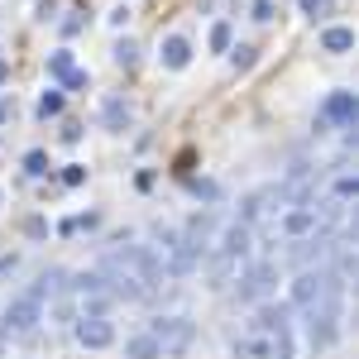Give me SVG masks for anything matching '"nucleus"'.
Here are the masks:
<instances>
[{
    "label": "nucleus",
    "instance_id": "f8f14e48",
    "mask_svg": "<svg viewBox=\"0 0 359 359\" xmlns=\"http://www.w3.org/2000/svg\"><path fill=\"white\" fill-rule=\"evenodd\" d=\"M326 240H331V235H306V240H297V245H292V264H297V269L321 264V259H326Z\"/></svg>",
    "mask_w": 359,
    "mask_h": 359
},
{
    "label": "nucleus",
    "instance_id": "9b49d317",
    "mask_svg": "<svg viewBox=\"0 0 359 359\" xmlns=\"http://www.w3.org/2000/svg\"><path fill=\"white\" fill-rule=\"evenodd\" d=\"M158 57H163V67H168V72H182V67L192 62V43H187L182 34H172V39H163Z\"/></svg>",
    "mask_w": 359,
    "mask_h": 359
},
{
    "label": "nucleus",
    "instance_id": "412c9836",
    "mask_svg": "<svg viewBox=\"0 0 359 359\" xmlns=\"http://www.w3.org/2000/svg\"><path fill=\"white\" fill-rule=\"evenodd\" d=\"M230 43H235L230 25H216V29H211V48H216V53H230Z\"/></svg>",
    "mask_w": 359,
    "mask_h": 359
},
{
    "label": "nucleus",
    "instance_id": "473e14b6",
    "mask_svg": "<svg viewBox=\"0 0 359 359\" xmlns=\"http://www.w3.org/2000/svg\"><path fill=\"white\" fill-rule=\"evenodd\" d=\"M10 82V62H5V57H0V86Z\"/></svg>",
    "mask_w": 359,
    "mask_h": 359
},
{
    "label": "nucleus",
    "instance_id": "6e6552de",
    "mask_svg": "<svg viewBox=\"0 0 359 359\" xmlns=\"http://www.w3.org/2000/svg\"><path fill=\"white\" fill-rule=\"evenodd\" d=\"M278 230L287 235V240H306V235H326L321 230V216H316V206H292L283 221H278Z\"/></svg>",
    "mask_w": 359,
    "mask_h": 359
},
{
    "label": "nucleus",
    "instance_id": "423d86ee",
    "mask_svg": "<svg viewBox=\"0 0 359 359\" xmlns=\"http://www.w3.org/2000/svg\"><path fill=\"white\" fill-rule=\"evenodd\" d=\"M39 321H43V302H34V297L25 292V297H15V302L5 306V321H0V326H5L10 335H29Z\"/></svg>",
    "mask_w": 359,
    "mask_h": 359
},
{
    "label": "nucleus",
    "instance_id": "aec40b11",
    "mask_svg": "<svg viewBox=\"0 0 359 359\" xmlns=\"http://www.w3.org/2000/svg\"><path fill=\"white\" fill-rule=\"evenodd\" d=\"M115 62H120V67H135L139 62V43L135 39H120V43H115Z\"/></svg>",
    "mask_w": 359,
    "mask_h": 359
},
{
    "label": "nucleus",
    "instance_id": "cd10ccee",
    "mask_svg": "<svg viewBox=\"0 0 359 359\" xmlns=\"http://www.w3.org/2000/svg\"><path fill=\"white\" fill-rule=\"evenodd\" d=\"M254 20H259V25L273 20V0H254Z\"/></svg>",
    "mask_w": 359,
    "mask_h": 359
},
{
    "label": "nucleus",
    "instance_id": "bb28decb",
    "mask_svg": "<svg viewBox=\"0 0 359 359\" xmlns=\"http://www.w3.org/2000/svg\"><path fill=\"white\" fill-rule=\"evenodd\" d=\"M345 196H355V177H350V172L335 177V201H345Z\"/></svg>",
    "mask_w": 359,
    "mask_h": 359
},
{
    "label": "nucleus",
    "instance_id": "0eeeda50",
    "mask_svg": "<svg viewBox=\"0 0 359 359\" xmlns=\"http://www.w3.org/2000/svg\"><path fill=\"white\" fill-rule=\"evenodd\" d=\"M306 321H311V340H316V345H331L335 335H340V297L316 302L306 311Z\"/></svg>",
    "mask_w": 359,
    "mask_h": 359
},
{
    "label": "nucleus",
    "instance_id": "2eb2a0df",
    "mask_svg": "<svg viewBox=\"0 0 359 359\" xmlns=\"http://www.w3.org/2000/svg\"><path fill=\"white\" fill-rule=\"evenodd\" d=\"M125 359H163V350L154 345V335L144 331V335H130L125 340Z\"/></svg>",
    "mask_w": 359,
    "mask_h": 359
},
{
    "label": "nucleus",
    "instance_id": "f257e3e1",
    "mask_svg": "<svg viewBox=\"0 0 359 359\" xmlns=\"http://www.w3.org/2000/svg\"><path fill=\"white\" fill-rule=\"evenodd\" d=\"M235 359H292V331L287 326H249L235 340Z\"/></svg>",
    "mask_w": 359,
    "mask_h": 359
},
{
    "label": "nucleus",
    "instance_id": "7ed1b4c3",
    "mask_svg": "<svg viewBox=\"0 0 359 359\" xmlns=\"http://www.w3.org/2000/svg\"><path fill=\"white\" fill-rule=\"evenodd\" d=\"M154 240H158V259H163V269H168V278H187L192 269H201V254H196L187 240H182V230H172V225H158L154 230Z\"/></svg>",
    "mask_w": 359,
    "mask_h": 359
},
{
    "label": "nucleus",
    "instance_id": "6ab92c4d",
    "mask_svg": "<svg viewBox=\"0 0 359 359\" xmlns=\"http://www.w3.org/2000/svg\"><path fill=\"white\" fill-rule=\"evenodd\" d=\"M249 326H287V311H283V306H259Z\"/></svg>",
    "mask_w": 359,
    "mask_h": 359
},
{
    "label": "nucleus",
    "instance_id": "a878e982",
    "mask_svg": "<svg viewBox=\"0 0 359 359\" xmlns=\"http://www.w3.org/2000/svg\"><path fill=\"white\" fill-rule=\"evenodd\" d=\"M297 5H302V15H311V20H321L331 10V0H297Z\"/></svg>",
    "mask_w": 359,
    "mask_h": 359
},
{
    "label": "nucleus",
    "instance_id": "c85d7f7f",
    "mask_svg": "<svg viewBox=\"0 0 359 359\" xmlns=\"http://www.w3.org/2000/svg\"><path fill=\"white\" fill-rule=\"evenodd\" d=\"M62 182H67V187H77V182H86V168H77V163H72L67 172H62Z\"/></svg>",
    "mask_w": 359,
    "mask_h": 359
},
{
    "label": "nucleus",
    "instance_id": "5701e85b",
    "mask_svg": "<svg viewBox=\"0 0 359 359\" xmlns=\"http://www.w3.org/2000/svg\"><path fill=\"white\" fill-rule=\"evenodd\" d=\"M48 72H53V77H62V72H72V53H67V48H57V53L48 57Z\"/></svg>",
    "mask_w": 359,
    "mask_h": 359
},
{
    "label": "nucleus",
    "instance_id": "c756f323",
    "mask_svg": "<svg viewBox=\"0 0 359 359\" xmlns=\"http://www.w3.org/2000/svg\"><path fill=\"white\" fill-rule=\"evenodd\" d=\"M82 25H86L82 15H67V20H62V34H67V39H72V34H82Z\"/></svg>",
    "mask_w": 359,
    "mask_h": 359
},
{
    "label": "nucleus",
    "instance_id": "2f4dec72",
    "mask_svg": "<svg viewBox=\"0 0 359 359\" xmlns=\"http://www.w3.org/2000/svg\"><path fill=\"white\" fill-rule=\"evenodd\" d=\"M10 269H15V254H0V278L10 273Z\"/></svg>",
    "mask_w": 359,
    "mask_h": 359
},
{
    "label": "nucleus",
    "instance_id": "ddd939ff",
    "mask_svg": "<svg viewBox=\"0 0 359 359\" xmlns=\"http://www.w3.org/2000/svg\"><path fill=\"white\" fill-rule=\"evenodd\" d=\"M101 120H106V130H115V135H125V130H130V106H125L120 96H111V101L101 106Z\"/></svg>",
    "mask_w": 359,
    "mask_h": 359
},
{
    "label": "nucleus",
    "instance_id": "4468645a",
    "mask_svg": "<svg viewBox=\"0 0 359 359\" xmlns=\"http://www.w3.org/2000/svg\"><path fill=\"white\" fill-rule=\"evenodd\" d=\"M321 48H326V53H350V48H355V29L331 25L326 34H321Z\"/></svg>",
    "mask_w": 359,
    "mask_h": 359
},
{
    "label": "nucleus",
    "instance_id": "9d476101",
    "mask_svg": "<svg viewBox=\"0 0 359 359\" xmlns=\"http://www.w3.org/2000/svg\"><path fill=\"white\" fill-rule=\"evenodd\" d=\"M321 115H326L331 125H345V130H355V91H331V101L321 106Z\"/></svg>",
    "mask_w": 359,
    "mask_h": 359
},
{
    "label": "nucleus",
    "instance_id": "4be33fe9",
    "mask_svg": "<svg viewBox=\"0 0 359 359\" xmlns=\"http://www.w3.org/2000/svg\"><path fill=\"white\" fill-rule=\"evenodd\" d=\"M57 82H62V91H82V86L91 82V77H86L82 67H72V72H62V77H57Z\"/></svg>",
    "mask_w": 359,
    "mask_h": 359
},
{
    "label": "nucleus",
    "instance_id": "f03ea898",
    "mask_svg": "<svg viewBox=\"0 0 359 359\" xmlns=\"http://www.w3.org/2000/svg\"><path fill=\"white\" fill-rule=\"evenodd\" d=\"M326 297H345V278H335L331 269H297V283H292V306L297 311H311Z\"/></svg>",
    "mask_w": 359,
    "mask_h": 359
},
{
    "label": "nucleus",
    "instance_id": "39448f33",
    "mask_svg": "<svg viewBox=\"0 0 359 359\" xmlns=\"http://www.w3.org/2000/svg\"><path fill=\"white\" fill-rule=\"evenodd\" d=\"M273 283H278L273 264H249L245 273H240V283H235V297H240L245 306H259L269 292H273Z\"/></svg>",
    "mask_w": 359,
    "mask_h": 359
},
{
    "label": "nucleus",
    "instance_id": "a211bd4d",
    "mask_svg": "<svg viewBox=\"0 0 359 359\" xmlns=\"http://www.w3.org/2000/svg\"><path fill=\"white\" fill-rule=\"evenodd\" d=\"M57 287H62V273L53 269V273H43L39 283H34V287H29V297H34V302H43V297H53Z\"/></svg>",
    "mask_w": 359,
    "mask_h": 359
},
{
    "label": "nucleus",
    "instance_id": "dca6fc26",
    "mask_svg": "<svg viewBox=\"0 0 359 359\" xmlns=\"http://www.w3.org/2000/svg\"><path fill=\"white\" fill-rule=\"evenodd\" d=\"M67 287H72L77 297H106V278H101V273H77Z\"/></svg>",
    "mask_w": 359,
    "mask_h": 359
},
{
    "label": "nucleus",
    "instance_id": "393cba45",
    "mask_svg": "<svg viewBox=\"0 0 359 359\" xmlns=\"http://www.w3.org/2000/svg\"><path fill=\"white\" fill-rule=\"evenodd\" d=\"M254 53H259V48H249V43H240V48H230V57H235V67H254Z\"/></svg>",
    "mask_w": 359,
    "mask_h": 359
},
{
    "label": "nucleus",
    "instance_id": "b1692460",
    "mask_svg": "<svg viewBox=\"0 0 359 359\" xmlns=\"http://www.w3.org/2000/svg\"><path fill=\"white\" fill-rule=\"evenodd\" d=\"M25 172H29V177H43V172H48V158H43V154L34 149V154L25 158Z\"/></svg>",
    "mask_w": 359,
    "mask_h": 359
},
{
    "label": "nucleus",
    "instance_id": "f3484780",
    "mask_svg": "<svg viewBox=\"0 0 359 359\" xmlns=\"http://www.w3.org/2000/svg\"><path fill=\"white\" fill-rule=\"evenodd\" d=\"M62 101H67L62 91H43L39 106H34V115H39V120H53V115H62Z\"/></svg>",
    "mask_w": 359,
    "mask_h": 359
},
{
    "label": "nucleus",
    "instance_id": "1a4fd4ad",
    "mask_svg": "<svg viewBox=\"0 0 359 359\" xmlns=\"http://www.w3.org/2000/svg\"><path fill=\"white\" fill-rule=\"evenodd\" d=\"M115 340V326L106 321V316H77V345H86V350H106Z\"/></svg>",
    "mask_w": 359,
    "mask_h": 359
},
{
    "label": "nucleus",
    "instance_id": "7c9ffc66",
    "mask_svg": "<svg viewBox=\"0 0 359 359\" xmlns=\"http://www.w3.org/2000/svg\"><path fill=\"white\" fill-rule=\"evenodd\" d=\"M192 192L206 196V201H216V196H221V192H216V182H192Z\"/></svg>",
    "mask_w": 359,
    "mask_h": 359
},
{
    "label": "nucleus",
    "instance_id": "20e7f679",
    "mask_svg": "<svg viewBox=\"0 0 359 359\" xmlns=\"http://www.w3.org/2000/svg\"><path fill=\"white\" fill-rule=\"evenodd\" d=\"M149 335H154V345L163 350V359H177V355H187V345L196 340V326L187 316H154V321H149Z\"/></svg>",
    "mask_w": 359,
    "mask_h": 359
}]
</instances>
